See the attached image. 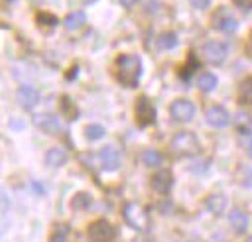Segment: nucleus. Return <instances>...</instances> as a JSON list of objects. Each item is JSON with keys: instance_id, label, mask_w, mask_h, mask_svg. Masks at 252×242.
<instances>
[{"instance_id": "f257e3e1", "label": "nucleus", "mask_w": 252, "mask_h": 242, "mask_svg": "<svg viewBox=\"0 0 252 242\" xmlns=\"http://www.w3.org/2000/svg\"><path fill=\"white\" fill-rule=\"evenodd\" d=\"M116 77L124 87H136L142 77V61L136 55H120L116 59Z\"/></svg>"}, {"instance_id": "f03ea898", "label": "nucleus", "mask_w": 252, "mask_h": 242, "mask_svg": "<svg viewBox=\"0 0 252 242\" xmlns=\"http://www.w3.org/2000/svg\"><path fill=\"white\" fill-rule=\"evenodd\" d=\"M173 155L177 157H195L201 151V144L197 140V136L193 132H179L173 136L171 144H169Z\"/></svg>"}, {"instance_id": "7ed1b4c3", "label": "nucleus", "mask_w": 252, "mask_h": 242, "mask_svg": "<svg viewBox=\"0 0 252 242\" xmlns=\"http://www.w3.org/2000/svg\"><path fill=\"white\" fill-rule=\"evenodd\" d=\"M87 234H89L91 242H112L116 238V228L108 220L100 218V220H94V222L89 224Z\"/></svg>"}, {"instance_id": "20e7f679", "label": "nucleus", "mask_w": 252, "mask_h": 242, "mask_svg": "<svg viewBox=\"0 0 252 242\" xmlns=\"http://www.w3.org/2000/svg\"><path fill=\"white\" fill-rule=\"evenodd\" d=\"M122 216L136 230H144L148 226V214H146V211L138 203H126L122 207Z\"/></svg>"}, {"instance_id": "39448f33", "label": "nucleus", "mask_w": 252, "mask_h": 242, "mask_svg": "<svg viewBox=\"0 0 252 242\" xmlns=\"http://www.w3.org/2000/svg\"><path fill=\"white\" fill-rule=\"evenodd\" d=\"M203 55H205V59L209 63L220 65L228 55V45L224 41H207L203 45Z\"/></svg>"}, {"instance_id": "423d86ee", "label": "nucleus", "mask_w": 252, "mask_h": 242, "mask_svg": "<svg viewBox=\"0 0 252 242\" xmlns=\"http://www.w3.org/2000/svg\"><path fill=\"white\" fill-rule=\"evenodd\" d=\"M154 120H156V108H154V104L146 96H140L138 102H136V122H138V126L146 128V126L154 124Z\"/></svg>"}, {"instance_id": "0eeeda50", "label": "nucleus", "mask_w": 252, "mask_h": 242, "mask_svg": "<svg viewBox=\"0 0 252 242\" xmlns=\"http://www.w3.org/2000/svg\"><path fill=\"white\" fill-rule=\"evenodd\" d=\"M169 114H171V118L177 120V122H189V120H193V116H195V104H193L191 100L179 98V100H175V102L169 106Z\"/></svg>"}, {"instance_id": "6e6552de", "label": "nucleus", "mask_w": 252, "mask_h": 242, "mask_svg": "<svg viewBox=\"0 0 252 242\" xmlns=\"http://www.w3.org/2000/svg\"><path fill=\"white\" fill-rule=\"evenodd\" d=\"M16 100L24 110H33L39 102V92L32 85H22L16 92Z\"/></svg>"}, {"instance_id": "1a4fd4ad", "label": "nucleus", "mask_w": 252, "mask_h": 242, "mask_svg": "<svg viewBox=\"0 0 252 242\" xmlns=\"http://www.w3.org/2000/svg\"><path fill=\"white\" fill-rule=\"evenodd\" d=\"M205 120H207V124L213 126V128H226V126L230 124V116H228L226 108H222V106H219V104L207 108Z\"/></svg>"}, {"instance_id": "9d476101", "label": "nucleus", "mask_w": 252, "mask_h": 242, "mask_svg": "<svg viewBox=\"0 0 252 242\" xmlns=\"http://www.w3.org/2000/svg\"><path fill=\"white\" fill-rule=\"evenodd\" d=\"M33 124H35L39 130L47 132V134H61V132H63V124H61L59 118L53 116V114H35V116H33Z\"/></svg>"}, {"instance_id": "9b49d317", "label": "nucleus", "mask_w": 252, "mask_h": 242, "mask_svg": "<svg viewBox=\"0 0 252 242\" xmlns=\"http://www.w3.org/2000/svg\"><path fill=\"white\" fill-rule=\"evenodd\" d=\"M100 163L104 171H116L120 167V151L116 146L108 144L100 150Z\"/></svg>"}, {"instance_id": "f8f14e48", "label": "nucleus", "mask_w": 252, "mask_h": 242, "mask_svg": "<svg viewBox=\"0 0 252 242\" xmlns=\"http://www.w3.org/2000/svg\"><path fill=\"white\" fill-rule=\"evenodd\" d=\"M171 185H173V175H171V171H167V169H161V171H158V173L152 177V189L158 191V193H163V195L169 193Z\"/></svg>"}, {"instance_id": "ddd939ff", "label": "nucleus", "mask_w": 252, "mask_h": 242, "mask_svg": "<svg viewBox=\"0 0 252 242\" xmlns=\"http://www.w3.org/2000/svg\"><path fill=\"white\" fill-rule=\"evenodd\" d=\"M43 159H45V163L49 167H61V165H65L69 161V153L63 148H51V150L45 151Z\"/></svg>"}, {"instance_id": "4468645a", "label": "nucleus", "mask_w": 252, "mask_h": 242, "mask_svg": "<svg viewBox=\"0 0 252 242\" xmlns=\"http://www.w3.org/2000/svg\"><path fill=\"white\" fill-rule=\"evenodd\" d=\"M85 22H87V16H85V12L77 10V12H71V14H67V16H65V20H63V26H65L69 31H79V30L85 26Z\"/></svg>"}, {"instance_id": "2eb2a0df", "label": "nucleus", "mask_w": 252, "mask_h": 242, "mask_svg": "<svg viewBox=\"0 0 252 242\" xmlns=\"http://www.w3.org/2000/svg\"><path fill=\"white\" fill-rule=\"evenodd\" d=\"M205 207L209 209V212H213V214H220V212L226 209V197H224L222 193H213V195L207 197Z\"/></svg>"}, {"instance_id": "dca6fc26", "label": "nucleus", "mask_w": 252, "mask_h": 242, "mask_svg": "<svg viewBox=\"0 0 252 242\" xmlns=\"http://www.w3.org/2000/svg\"><path fill=\"white\" fill-rule=\"evenodd\" d=\"M215 28H217L219 31L230 33V31H234V30L238 28V22H236L232 16H228V14H219V16L215 18Z\"/></svg>"}, {"instance_id": "f3484780", "label": "nucleus", "mask_w": 252, "mask_h": 242, "mask_svg": "<svg viewBox=\"0 0 252 242\" xmlns=\"http://www.w3.org/2000/svg\"><path fill=\"white\" fill-rule=\"evenodd\" d=\"M228 220H230V226L238 232V234H242V232H246V228H248V216L242 212V211H238V209H234L232 212H230V216H228Z\"/></svg>"}, {"instance_id": "a211bd4d", "label": "nucleus", "mask_w": 252, "mask_h": 242, "mask_svg": "<svg viewBox=\"0 0 252 242\" xmlns=\"http://www.w3.org/2000/svg\"><path fill=\"white\" fill-rule=\"evenodd\" d=\"M236 96H238V102H240V104H252V77L244 79V81L238 85Z\"/></svg>"}, {"instance_id": "6ab92c4d", "label": "nucleus", "mask_w": 252, "mask_h": 242, "mask_svg": "<svg viewBox=\"0 0 252 242\" xmlns=\"http://www.w3.org/2000/svg\"><path fill=\"white\" fill-rule=\"evenodd\" d=\"M161 153L158 151V150H146L144 153H142V161H144V165L146 167H158L159 163H161Z\"/></svg>"}, {"instance_id": "aec40b11", "label": "nucleus", "mask_w": 252, "mask_h": 242, "mask_svg": "<svg viewBox=\"0 0 252 242\" xmlns=\"http://www.w3.org/2000/svg\"><path fill=\"white\" fill-rule=\"evenodd\" d=\"M197 85H199V89H201L203 92H211V91L217 87V77H215L213 73H203V75L199 77Z\"/></svg>"}, {"instance_id": "412c9836", "label": "nucleus", "mask_w": 252, "mask_h": 242, "mask_svg": "<svg viewBox=\"0 0 252 242\" xmlns=\"http://www.w3.org/2000/svg\"><path fill=\"white\" fill-rule=\"evenodd\" d=\"M104 134H106V130H104V126H100V124H89V126L85 128V138L91 140V142H96V140L104 138Z\"/></svg>"}, {"instance_id": "4be33fe9", "label": "nucleus", "mask_w": 252, "mask_h": 242, "mask_svg": "<svg viewBox=\"0 0 252 242\" xmlns=\"http://www.w3.org/2000/svg\"><path fill=\"white\" fill-rule=\"evenodd\" d=\"M69 226L67 224H55V228L49 234V242H67Z\"/></svg>"}, {"instance_id": "5701e85b", "label": "nucleus", "mask_w": 252, "mask_h": 242, "mask_svg": "<svg viewBox=\"0 0 252 242\" xmlns=\"http://www.w3.org/2000/svg\"><path fill=\"white\" fill-rule=\"evenodd\" d=\"M156 45H158V49H171L177 45V35L175 33H163L158 37Z\"/></svg>"}, {"instance_id": "b1692460", "label": "nucleus", "mask_w": 252, "mask_h": 242, "mask_svg": "<svg viewBox=\"0 0 252 242\" xmlns=\"http://www.w3.org/2000/svg\"><path fill=\"white\" fill-rule=\"evenodd\" d=\"M61 110H63V114L69 120H75L77 118V106H75V102L69 96H61Z\"/></svg>"}, {"instance_id": "393cba45", "label": "nucleus", "mask_w": 252, "mask_h": 242, "mask_svg": "<svg viewBox=\"0 0 252 242\" xmlns=\"http://www.w3.org/2000/svg\"><path fill=\"white\" fill-rule=\"evenodd\" d=\"M91 205V197L87 195V193H77L73 199H71V207L75 209V211H83V209H87Z\"/></svg>"}, {"instance_id": "a878e982", "label": "nucleus", "mask_w": 252, "mask_h": 242, "mask_svg": "<svg viewBox=\"0 0 252 242\" xmlns=\"http://www.w3.org/2000/svg\"><path fill=\"white\" fill-rule=\"evenodd\" d=\"M236 126H238V130H240L242 134H246V132L252 128V120H250V116H248L246 112L236 114Z\"/></svg>"}, {"instance_id": "bb28decb", "label": "nucleus", "mask_w": 252, "mask_h": 242, "mask_svg": "<svg viewBox=\"0 0 252 242\" xmlns=\"http://www.w3.org/2000/svg\"><path fill=\"white\" fill-rule=\"evenodd\" d=\"M209 2H211V0H191V4H193L195 8H199V10L207 8V6H209Z\"/></svg>"}, {"instance_id": "cd10ccee", "label": "nucleus", "mask_w": 252, "mask_h": 242, "mask_svg": "<svg viewBox=\"0 0 252 242\" xmlns=\"http://www.w3.org/2000/svg\"><path fill=\"white\" fill-rule=\"evenodd\" d=\"M32 189H35V191H37V195H43V187H41L37 181H32Z\"/></svg>"}, {"instance_id": "c85d7f7f", "label": "nucleus", "mask_w": 252, "mask_h": 242, "mask_svg": "<svg viewBox=\"0 0 252 242\" xmlns=\"http://www.w3.org/2000/svg\"><path fill=\"white\" fill-rule=\"evenodd\" d=\"M136 2H138V0H120V4H122L124 8H132Z\"/></svg>"}, {"instance_id": "c756f323", "label": "nucleus", "mask_w": 252, "mask_h": 242, "mask_svg": "<svg viewBox=\"0 0 252 242\" xmlns=\"http://www.w3.org/2000/svg\"><path fill=\"white\" fill-rule=\"evenodd\" d=\"M248 153H250V155H252V144H250V150H248Z\"/></svg>"}, {"instance_id": "7c9ffc66", "label": "nucleus", "mask_w": 252, "mask_h": 242, "mask_svg": "<svg viewBox=\"0 0 252 242\" xmlns=\"http://www.w3.org/2000/svg\"><path fill=\"white\" fill-rule=\"evenodd\" d=\"M246 242H252V236H250V238H248V240H246Z\"/></svg>"}, {"instance_id": "2f4dec72", "label": "nucleus", "mask_w": 252, "mask_h": 242, "mask_svg": "<svg viewBox=\"0 0 252 242\" xmlns=\"http://www.w3.org/2000/svg\"><path fill=\"white\" fill-rule=\"evenodd\" d=\"M83 2H94V0H83Z\"/></svg>"}]
</instances>
